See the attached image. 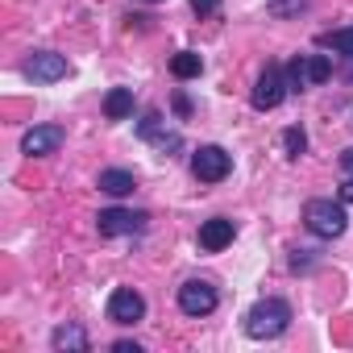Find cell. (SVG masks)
Instances as JSON below:
<instances>
[{
    "label": "cell",
    "mask_w": 353,
    "mask_h": 353,
    "mask_svg": "<svg viewBox=\"0 0 353 353\" xmlns=\"http://www.w3.org/2000/svg\"><path fill=\"white\" fill-rule=\"evenodd\" d=\"M291 328V303L287 299H258L250 312H245V336L254 341H274Z\"/></svg>",
    "instance_id": "cell-1"
},
{
    "label": "cell",
    "mask_w": 353,
    "mask_h": 353,
    "mask_svg": "<svg viewBox=\"0 0 353 353\" xmlns=\"http://www.w3.org/2000/svg\"><path fill=\"white\" fill-rule=\"evenodd\" d=\"M303 225H307V233H316V237H324V241L341 237V233L349 229L345 200H341V196H336V200H307V204H303Z\"/></svg>",
    "instance_id": "cell-2"
},
{
    "label": "cell",
    "mask_w": 353,
    "mask_h": 353,
    "mask_svg": "<svg viewBox=\"0 0 353 353\" xmlns=\"http://www.w3.org/2000/svg\"><path fill=\"white\" fill-rule=\"evenodd\" d=\"M332 75V59L328 54H295L287 63V88L291 92H303V88H316Z\"/></svg>",
    "instance_id": "cell-3"
},
{
    "label": "cell",
    "mask_w": 353,
    "mask_h": 353,
    "mask_svg": "<svg viewBox=\"0 0 353 353\" xmlns=\"http://www.w3.org/2000/svg\"><path fill=\"white\" fill-rule=\"evenodd\" d=\"M287 67L283 63H266V71L258 75V83H254V96H250V104L258 108V112H270V108H279L283 100H287Z\"/></svg>",
    "instance_id": "cell-4"
},
{
    "label": "cell",
    "mask_w": 353,
    "mask_h": 353,
    "mask_svg": "<svg viewBox=\"0 0 353 353\" xmlns=\"http://www.w3.org/2000/svg\"><path fill=\"white\" fill-rule=\"evenodd\" d=\"M96 229H100V237H137V233L150 229V216L129 212V208H104L96 216Z\"/></svg>",
    "instance_id": "cell-5"
},
{
    "label": "cell",
    "mask_w": 353,
    "mask_h": 353,
    "mask_svg": "<svg viewBox=\"0 0 353 353\" xmlns=\"http://www.w3.org/2000/svg\"><path fill=\"white\" fill-rule=\"evenodd\" d=\"M137 137H141V141H150V145H154L158 154H166V158L183 150V137L174 133V129H166V121H162V112H158V108H150V112L137 121Z\"/></svg>",
    "instance_id": "cell-6"
},
{
    "label": "cell",
    "mask_w": 353,
    "mask_h": 353,
    "mask_svg": "<svg viewBox=\"0 0 353 353\" xmlns=\"http://www.w3.org/2000/svg\"><path fill=\"white\" fill-rule=\"evenodd\" d=\"M216 303H221V295H216V287L208 279H188L179 287V312L183 316H212Z\"/></svg>",
    "instance_id": "cell-7"
},
{
    "label": "cell",
    "mask_w": 353,
    "mask_h": 353,
    "mask_svg": "<svg viewBox=\"0 0 353 353\" xmlns=\"http://www.w3.org/2000/svg\"><path fill=\"white\" fill-rule=\"evenodd\" d=\"M229 170H233V158L221 145H200L192 154V174L200 183H221V179H229Z\"/></svg>",
    "instance_id": "cell-8"
},
{
    "label": "cell",
    "mask_w": 353,
    "mask_h": 353,
    "mask_svg": "<svg viewBox=\"0 0 353 353\" xmlns=\"http://www.w3.org/2000/svg\"><path fill=\"white\" fill-rule=\"evenodd\" d=\"M21 71H26V79H34V83H59V79H67V59L63 54H54V50H34L26 63H21Z\"/></svg>",
    "instance_id": "cell-9"
},
{
    "label": "cell",
    "mask_w": 353,
    "mask_h": 353,
    "mask_svg": "<svg viewBox=\"0 0 353 353\" xmlns=\"http://www.w3.org/2000/svg\"><path fill=\"white\" fill-rule=\"evenodd\" d=\"M108 320L112 324H137V320H145V299L133 287H117L108 295Z\"/></svg>",
    "instance_id": "cell-10"
},
{
    "label": "cell",
    "mask_w": 353,
    "mask_h": 353,
    "mask_svg": "<svg viewBox=\"0 0 353 353\" xmlns=\"http://www.w3.org/2000/svg\"><path fill=\"white\" fill-rule=\"evenodd\" d=\"M63 129L59 125H34V129H26V137H21V154H30V158H46V154H54L59 145H63Z\"/></svg>",
    "instance_id": "cell-11"
},
{
    "label": "cell",
    "mask_w": 353,
    "mask_h": 353,
    "mask_svg": "<svg viewBox=\"0 0 353 353\" xmlns=\"http://www.w3.org/2000/svg\"><path fill=\"white\" fill-rule=\"evenodd\" d=\"M233 237H237V225L229 221V216H212V221H204L200 225V250L204 254H221L225 245H233Z\"/></svg>",
    "instance_id": "cell-12"
},
{
    "label": "cell",
    "mask_w": 353,
    "mask_h": 353,
    "mask_svg": "<svg viewBox=\"0 0 353 353\" xmlns=\"http://www.w3.org/2000/svg\"><path fill=\"white\" fill-rule=\"evenodd\" d=\"M50 345H54V353H88L92 349V341L79 324H59L50 332Z\"/></svg>",
    "instance_id": "cell-13"
},
{
    "label": "cell",
    "mask_w": 353,
    "mask_h": 353,
    "mask_svg": "<svg viewBox=\"0 0 353 353\" xmlns=\"http://www.w3.org/2000/svg\"><path fill=\"white\" fill-rule=\"evenodd\" d=\"M96 188H100V192H108V196H129V192L137 188V179H133V170H121V166H112V170H100Z\"/></svg>",
    "instance_id": "cell-14"
},
{
    "label": "cell",
    "mask_w": 353,
    "mask_h": 353,
    "mask_svg": "<svg viewBox=\"0 0 353 353\" xmlns=\"http://www.w3.org/2000/svg\"><path fill=\"white\" fill-rule=\"evenodd\" d=\"M316 46H324V50H336L341 59H349V79H353V26L349 30H332V34H320L316 38Z\"/></svg>",
    "instance_id": "cell-15"
},
{
    "label": "cell",
    "mask_w": 353,
    "mask_h": 353,
    "mask_svg": "<svg viewBox=\"0 0 353 353\" xmlns=\"http://www.w3.org/2000/svg\"><path fill=\"white\" fill-rule=\"evenodd\" d=\"M104 117L108 121H129L133 117V88H112L104 96Z\"/></svg>",
    "instance_id": "cell-16"
},
{
    "label": "cell",
    "mask_w": 353,
    "mask_h": 353,
    "mask_svg": "<svg viewBox=\"0 0 353 353\" xmlns=\"http://www.w3.org/2000/svg\"><path fill=\"white\" fill-rule=\"evenodd\" d=\"M200 71H204V59H200L196 50H179V54L170 59V75H174V79H196Z\"/></svg>",
    "instance_id": "cell-17"
},
{
    "label": "cell",
    "mask_w": 353,
    "mask_h": 353,
    "mask_svg": "<svg viewBox=\"0 0 353 353\" xmlns=\"http://www.w3.org/2000/svg\"><path fill=\"white\" fill-rule=\"evenodd\" d=\"M336 166H341V200H345V204H353V145H345V150H341Z\"/></svg>",
    "instance_id": "cell-18"
},
{
    "label": "cell",
    "mask_w": 353,
    "mask_h": 353,
    "mask_svg": "<svg viewBox=\"0 0 353 353\" xmlns=\"http://www.w3.org/2000/svg\"><path fill=\"white\" fill-rule=\"evenodd\" d=\"M303 9H307V0H266V13H270V17H279V21L299 17Z\"/></svg>",
    "instance_id": "cell-19"
},
{
    "label": "cell",
    "mask_w": 353,
    "mask_h": 353,
    "mask_svg": "<svg viewBox=\"0 0 353 353\" xmlns=\"http://www.w3.org/2000/svg\"><path fill=\"white\" fill-rule=\"evenodd\" d=\"M283 150H287V158H299V154L307 150V133H303L299 125H291V129H283Z\"/></svg>",
    "instance_id": "cell-20"
},
{
    "label": "cell",
    "mask_w": 353,
    "mask_h": 353,
    "mask_svg": "<svg viewBox=\"0 0 353 353\" xmlns=\"http://www.w3.org/2000/svg\"><path fill=\"white\" fill-rule=\"evenodd\" d=\"M216 9H221V0H192V13L196 17H212Z\"/></svg>",
    "instance_id": "cell-21"
},
{
    "label": "cell",
    "mask_w": 353,
    "mask_h": 353,
    "mask_svg": "<svg viewBox=\"0 0 353 353\" xmlns=\"http://www.w3.org/2000/svg\"><path fill=\"white\" fill-rule=\"evenodd\" d=\"M174 112H179V117H192V100H188L183 92H174Z\"/></svg>",
    "instance_id": "cell-22"
},
{
    "label": "cell",
    "mask_w": 353,
    "mask_h": 353,
    "mask_svg": "<svg viewBox=\"0 0 353 353\" xmlns=\"http://www.w3.org/2000/svg\"><path fill=\"white\" fill-rule=\"evenodd\" d=\"M112 353H141V345H137V341H117Z\"/></svg>",
    "instance_id": "cell-23"
}]
</instances>
